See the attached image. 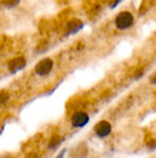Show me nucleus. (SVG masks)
<instances>
[{
	"label": "nucleus",
	"mask_w": 156,
	"mask_h": 158,
	"mask_svg": "<svg viewBox=\"0 0 156 158\" xmlns=\"http://www.w3.org/2000/svg\"><path fill=\"white\" fill-rule=\"evenodd\" d=\"M133 22H134V18H133V15L130 12H120V13L116 16V19H114V25H116V28L118 31H126V29L132 28L133 26Z\"/></svg>",
	"instance_id": "1"
},
{
	"label": "nucleus",
	"mask_w": 156,
	"mask_h": 158,
	"mask_svg": "<svg viewBox=\"0 0 156 158\" xmlns=\"http://www.w3.org/2000/svg\"><path fill=\"white\" fill-rule=\"evenodd\" d=\"M88 122H90V115L87 112H84V110H77L71 115V125L77 129L84 128Z\"/></svg>",
	"instance_id": "3"
},
{
	"label": "nucleus",
	"mask_w": 156,
	"mask_h": 158,
	"mask_svg": "<svg viewBox=\"0 0 156 158\" xmlns=\"http://www.w3.org/2000/svg\"><path fill=\"white\" fill-rule=\"evenodd\" d=\"M82 28V22L78 19H72L66 23V29H68V34H77L80 29Z\"/></svg>",
	"instance_id": "8"
},
{
	"label": "nucleus",
	"mask_w": 156,
	"mask_h": 158,
	"mask_svg": "<svg viewBox=\"0 0 156 158\" xmlns=\"http://www.w3.org/2000/svg\"><path fill=\"white\" fill-rule=\"evenodd\" d=\"M52 68H54V60L51 58H43L35 65V74L39 77H46L51 74Z\"/></svg>",
	"instance_id": "2"
},
{
	"label": "nucleus",
	"mask_w": 156,
	"mask_h": 158,
	"mask_svg": "<svg viewBox=\"0 0 156 158\" xmlns=\"http://www.w3.org/2000/svg\"><path fill=\"white\" fill-rule=\"evenodd\" d=\"M149 81H150V84H153V86H156V71L153 73L150 76V78H149Z\"/></svg>",
	"instance_id": "11"
},
{
	"label": "nucleus",
	"mask_w": 156,
	"mask_h": 158,
	"mask_svg": "<svg viewBox=\"0 0 156 158\" xmlns=\"http://www.w3.org/2000/svg\"><path fill=\"white\" fill-rule=\"evenodd\" d=\"M147 148L149 149H156V139L155 141H150V142L147 144Z\"/></svg>",
	"instance_id": "12"
},
{
	"label": "nucleus",
	"mask_w": 156,
	"mask_h": 158,
	"mask_svg": "<svg viewBox=\"0 0 156 158\" xmlns=\"http://www.w3.org/2000/svg\"><path fill=\"white\" fill-rule=\"evenodd\" d=\"M87 155H88V148H87L85 144L77 145L71 151V158H85Z\"/></svg>",
	"instance_id": "6"
},
{
	"label": "nucleus",
	"mask_w": 156,
	"mask_h": 158,
	"mask_svg": "<svg viewBox=\"0 0 156 158\" xmlns=\"http://www.w3.org/2000/svg\"><path fill=\"white\" fill-rule=\"evenodd\" d=\"M65 154H66V149H62L61 152L58 154V155H57V157H55V158H64V155H65Z\"/></svg>",
	"instance_id": "13"
},
{
	"label": "nucleus",
	"mask_w": 156,
	"mask_h": 158,
	"mask_svg": "<svg viewBox=\"0 0 156 158\" xmlns=\"http://www.w3.org/2000/svg\"><path fill=\"white\" fill-rule=\"evenodd\" d=\"M9 99H10L9 91H6V90H0V106L6 105V103L9 102Z\"/></svg>",
	"instance_id": "9"
},
{
	"label": "nucleus",
	"mask_w": 156,
	"mask_h": 158,
	"mask_svg": "<svg viewBox=\"0 0 156 158\" xmlns=\"http://www.w3.org/2000/svg\"><path fill=\"white\" fill-rule=\"evenodd\" d=\"M7 67H9V71L12 73V74L20 71V70H23V68L26 67V58H25V57H16V58H13V60H10V61H9Z\"/></svg>",
	"instance_id": "5"
},
{
	"label": "nucleus",
	"mask_w": 156,
	"mask_h": 158,
	"mask_svg": "<svg viewBox=\"0 0 156 158\" xmlns=\"http://www.w3.org/2000/svg\"><path fill=\"white\" fill-rule=\"evenodd\" d=\"M62 142H64V136H61V135H52L49 142H48V149L55 151L58 147H61Z\"/></svg>",
	"instance_id": "7"
},
{
	"label": "nucleus",
	"mask_w": 156,
	"mask_h": 158,
	"mask_svg": "<svg viewBox=\"0 0 156 158\" xmlns=\"http://www.w3.org/2000/svg\"><path fill=\"white\" fill-rule=\"evenodd\" d=\"M20 0H2V3H3V6H6V7H14V6L19 5Z\"/></svg>",
	"instance_id": "10"
},
{
	"label": "nucleus",
	"mask_w": 156,
	"mask_h": 158,
	"mask_svg": "<svg viewBox=\"0 0 156 158\" xmlns=\"http://www.w3.org/2000/svg\"><path fill=\"white\" fill-rule=\"evenodd\" d=\"M26 158H39V155H38V154H28V155H26Z\"/></svg>",
	"instance_id": "14"
},
{
	"label": "nucleus",
	"mask_w": 156,
	"mask_h": 158,
	"mask_svg": "<svg viewBox=\"0 0 156 158\" xmlns=\"http://www.w3.org/2000/svg\"><path fill=\"white\" fill-rule=\"evenodd\" d=\"M111 131H113V128H111V123L109 120H100L94 126V134L98 138H107L111 134Z\"/></svg>",
	"instance_id": "4"
}]
</instances>
